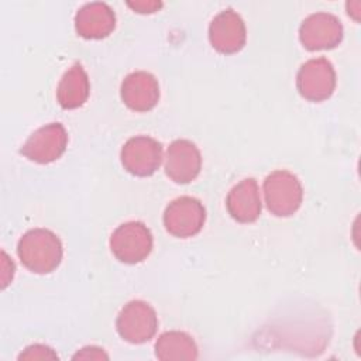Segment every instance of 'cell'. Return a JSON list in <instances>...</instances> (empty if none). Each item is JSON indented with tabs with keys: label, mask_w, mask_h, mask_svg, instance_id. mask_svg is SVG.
<instances>
[{
	"label": "cell",
	"mask_w": 361,
	"mask_h": 361,
	"mask_svg": "<svg viewBox=\"0 0 361 361\" xmlns=\"http://www.w3.org/2000/svg\"><path fill=\"white\" fill-rule=\"evenodd\" d=\"M59 237L47 228L28 230L17 244V254L23 265L35 274H49L62 259Z\"/></svg>",
	"instance_id": "6da1fadb"
},
{
	"label": "cell",
	"mask_w": 361,
	"mask_h": 361,
	"mask_svg": "<svg viewBox=\"0 0 361 361\" xmlns=\"http://www.w3.org/2000/svg\"><path fill=\"white\" fill-rule=\"evenodd\" d=\"M267 209L278 217H289L298 212L303 200V188L296 175L289 171H274L264 180Z\"/></svg>",
	"instance_id": "7a4b0ae2"
},
{
	"label": "cell",
	"mask_w": 361,
	"mask_h": 361,
	"mask_svg": "<svg viewBox=\"0 0 361 361\" xmlns=\"http://www.w3.org/2000/svg\"><path fill=\"white\" fill-rule=\"evenodd\" d=\"M113 255L124 264H138L144 261L152 250V234L141 221H127L120 224L110 237Z\"/></svg>",
	"instance_id": "3957f363"
},
{
	"label": "cell",
	"mask_w": 361,
	"mask_h": 361,
	"mask_svg": "<svg viewBox=\"0 0 361 361\" xmlns=\"http://www.w3.org/2000/svg\"><path fill=\"white\" fill-rule=\"evenodd\" d=\"M116 329L123 340L131 344H142L155 336L158 317L149 303L131 300L120 310Z\"/></svg>",
	"instance_id": "277c9868"
},
{
	"label": "cell",
	"mask_w": 361,
	"mask_h": 361,
	"mask_svg": "<svg viewBox=\"0 0 361 361\" xmlns=\"http://www.w3.org/2000/svg\"><path fill=\"white\" fill-rule=\"evenodd\" d=\"M296 87L302 97L309 102H323L336 89V71L327 58L306 61L298 71Z\"/></svg>",
	"instance_id": "5b68a950"
},
{
	"label": "cell",
	"mask_w": 361,
	"mask_h": 361,
	"mask_svg": "<svg viewBox=\"0 0 361 361\" xmlns=\"http://www.w3.org/2000/svg\"><path fill=\"white\" fill-rule=\"evenodd\" d=\"M206 220V210L202 202L192 196H180L172 200L164 212L166 231L179 238L196 235Z\"/></svg>",
	"instance_id": "8992f818"
},
{
	"label": "cell",
	"mask_w": 361,
	"mask_h": 361,
	"mask_svg": "<svg viewBox=\"0 0 361 361\" xmlns=\"http://www.w3.org/2000/svg\"><path fill=\"white\" fill-rule=\"evenodd\" d=\"M68 133L61 123H49L37 128L23 144L20 152L37 164L56 161L66 149Z\"/></svg>",
	"instance_id": "52a82bcc"
},
{
	"label": "cell",
	"mask_w": 361,
	"mask_h": 361,
	"mask_svg": "<svg viewBox=\"0 0 361 361\" xmlns=\"http://www.w3.org/2000/svg\"><path fill=\"white\" fill-rule=\"evenodd\" d=\"M299 39L309 51L333 49L343 39L341 21L331 13H313L300 24Z\"/></svg>",
	"instance_id": "ba28073f"
},
{
	"label": "cell",
	"mask_w": 361,
	"mask_h": 361,
	"mask_svg": "<svg viewBox=\"0 0 361 361\" xmlns=\"http://www.w3.org/2000/svg\"><path fill=\"white\" fill-rule=\"evenodd\" d=\"M120 158L127 172L135 176H149L162 162V145L152 137L135 135L123 145Z\"/></svg>",
	"instance_id": "9c48e42d"
},
{
	"label": "cell",
	"mask_w": 361,
	"mask_h": 361,
	"mask_svg": "<svg viewBox=\"0 0 361 361\" xmlns=\"http://www.w3.org/2000/svg\"><path fill=\"white\" fill-rule=\"evenodd\" d=\"M209 39L212 47L220 54L241 51L247 39L244 20L233 8L220 11L209 25Z\"/></svg>",
	"instance_id": "30bf717a"
},
{
	"label": "cell",
	"mask_w": 361,
	"mask_h": 361,
	"mask_svg": "<svg viewBox=\"0 0 361 361\" xmlns=\"http://www.w3.org/2000/svg\"><path fill=\"white\" fill-rule=\"evenodd\" d=\"M202 168L199 148L189 140H175L165 155V173L176 183L195 180Z\"/></svg>",
	"instance_id": "8fae6325"
},
{
	"label": "cell",
	"mask_w": 361,
	"mask_h": 361,
	"mask_svg": "<svg viewBox=\"0 0 361 361\" xmlns=\"http://www.w3.org/2000/svg\"><path fill=\"white\" fill-rule=\"evenodd\" d=\"M120 96L123 103L134 111H148L159 100V85L155 76L145 71L128 73L121 82Z\"/></svg>",
	"instance_id": "7c38bea8"
},
{
	"label": "cell",
	"mask_w": 361,
	"mask_h": 361,
	"mask_svg": "<svg viewBox=\"0 0 361 361\" xmlns=\"http://www.w3.org/2000/svg\"><path fill=\"white\" fill-rule=\"evenodd\" d=\"M116 27L113 8L103 1H92L80 7L75 16V30L86 39H100L111 34Z\"/></svg>",
	"instance_id": "4fadbf2b"
},
{
	"label": "cell",
	"mask_w": 361,
	"mask_h": 361,
	"mask_svg": "<svg viewBox=\"0 0 361 361\" xmlns=\"http://www.w3.org/2000/svg\"><path fill=\"white\" fill-rule=\"evenodd\" d=\"M226 206L230 216L238 223H252L261 214V195L254 178H245L231 188Z\"/></svg>",
	"instance_id": "5bb4252c"
},
{
	"label": "cell",
	"mask_w": 361,
	"mask_h": 361,
	"mask_svg": "<svg viewBox=\"0 0 361 361\" xmlns=\"http://www.w3.org/2000/svg\"><path fill=\"white\" fill-rule=\"evenodd\" d=\"M90 93L86 71L80 63H73L61 78L56 87V99L61 107L72 110L85 104Z\"/></svg>",
	"instance_id": "9a60e30c"
},
{
	"label": "cell",
	"mask_w": 361,
	"mask_h": 361,
	"mask_svg": "<svg viewBox=\"0 0 361 361\" xmlns=\"http://www.w3.org/2000/svg\"><path fill=\"white\" fill-rule=\"evenodd\" d=\"M155 355L162 361L196 360L197 345L195 340L183 331H166L155 343Z\"/></svg>",
	"instance_id": "2e32d148"
},
{
	"label": "cell",
	"mask_w": 361,
	"mask_h": 361,
	"mask_svg": "<svg viewBox=\"0 0 361 361\" xmlns=\"http://www.w3.org/2000/svg\"><path fill=\"white\" fill-rule=\"evenodd\" d=\"M20 360H55L58 358V355L52 351V348H49L48 345L44 344H34L25 348L24 353H21V355L18 357Z\"/></svg>",
	"instance_id": "e0dca14e"
},
{
	"label": "cell",
	"mask_w": 361,
	"mask_h": 361,
	"mask_svg": "<svg viewBox=\"0 0 361 361\" xmlns=\"http://www.w3.org/2000/svg\"><path fill=\"white\" fill-rule=\"evenodd\" d=\"M133 10H135L137 13H142V14H151V13H155L158 8L162 7V3L161 1H128L127 3Z\"/></svg>",
	"instance_id": "ac0fdd59"
},
{
	"label": "cell",
	"mask_w": 361,
	"mask_h": 361,
	"mask_svg": "<svg viewBox=\"0 0 361 361\" xmlns=\"http://www.w3.org/2000/svg\"><path fill=\"white\" fill-rule=\"evenodd\" d=\"M73 358H80V360H102V358H104V360H107V355L103 353V348L85 347L78 354H75Z\"/></svg>",
	"instance_id": "d6986e66"
}]
</instances>
